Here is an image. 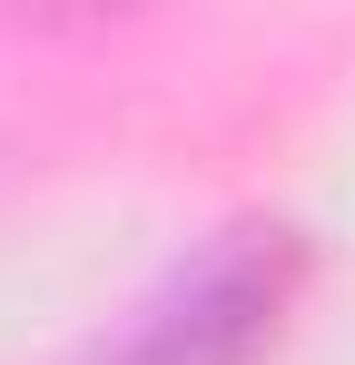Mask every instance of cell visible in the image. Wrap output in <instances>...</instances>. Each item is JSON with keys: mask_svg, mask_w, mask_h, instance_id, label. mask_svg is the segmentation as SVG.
Masks as SVG:
<instances>
[{"mask_svg": "<svg viewBox=\"0 0 355 365\" xmlns=\"http://www.w3.org/2000/svg\"><path fill=\"white\" fill-rule=\"evenodd\" d=\"M287 297H296V237L227 227L217 247H197L187 267H168L128 306V326L99 336L89 365H257Z\"/></svg>", "mask_w": 355, "mask_h": 365, "instance_id": "1", "label": "cell"}]
</instances>
